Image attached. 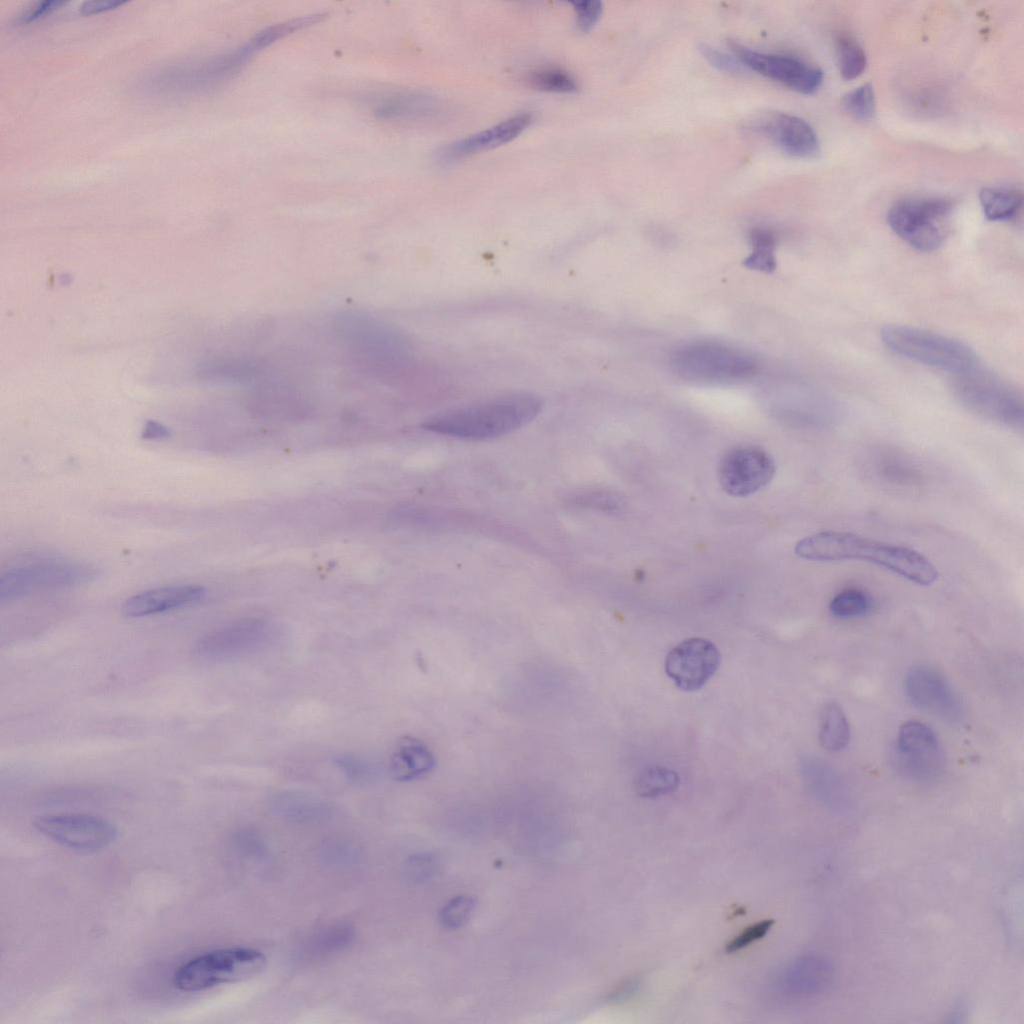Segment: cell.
Instances as JSON below:
<instances>
[{
    "label": "cell",
    "mask_w": 1024,
    "mask_h": 1024,
    "mask_svg": "<svg viewBox=\"0 0 1024 1024\" xmlns=\"http://www.w3.org/2000/svg\"><path fill=\"white\" fill-rule=\"evenodd\" d=\"M576 16L577 28L582 32L589 31L600 19L603 6L598 0L571 2Z\"/></svg>",
    "instance_id": "obj_36"
},
{
    "label": "cell",
    "mask_w": 1024,
    "mask_h": 1024,
    "mask_svg": "<svg viewBox=\"0 0 1024 1024\" xmlns=\"http://www.w3.org/2000/svg\"><path fill=\"white\" fill-rule=\"evenodd\" d=\"M720 661V651L713 642L693 637L669 651L665 659V671L679 689L696 691L712 678Z\"/></svg>",
    "instance_id": "obj_15"
},
{
    "label": "cell",
    "mask_w": 1024,
    "mask_h": 1024,
    "mask_svg": "<svg viewBox=\"0 0 1024 1024\" xmlns=\"http://www.w3.org/2000/svg\"><path fill=\"white\" fill-rule=\"evenodd\" d=\"M353 937L352 929L348 926L334 927L316 938L312 943L313 953H326L341 949L347 945Z\"/></svg>",
    "instance_id": "obj_33"
},
{
    "label": "cell",
    "mask_w": 1024,
    "mask_h": 1024,
    "mask_svg": "<svg viewBox=\"0 0 1024 1024\" xmlns=\"http://www.w3.org/2000/svg\"><path fill=\"white\" fill-rule=\"evenodd\" d=\"M276 814L290 820H310L325 814L327 804L319 797L301 791H282L271 801Z\"/></svg>",
    "instance_id": "obj_23"
},
{
    "label": "cell",
    "mask_w": 1024,
    "mask_h": 1024,
    "mask_svg": "<svg viewBox=\"0 0 1024 1024\" xmlns=\"http://www.w3.org/2000/svg\"><path fill=\"white\" fill-rule=\"evenodd\" d=\"M979 201L988 220L1007 221L1021 209L1023 196L1016 189L985 187L979 193Z\"/></svg>",
    "instance_id": "obj_25"
},
{
    "label": "cell",
    "mask_w": 1024,
    "mask_h": 1024,
    "mask_svg": "<svg viewBox=\"0 0 1024 1024\" xmlns=\"http://www.w3.org/2000/svg\"><path fill=\"white\" fill-rule=\"evenodd\" d=\"M99 574V568L86 561L57 557L26 561L2 572L0 599L11 601L39 591L83 585Z\"/></svg>",
    "instance_id": "obj_6"
},
{
    "label": "cell",
    "mask_w": 1024,
    "mask_h": 1024,
    "mask_svg": "<svg viewBox=\"0 0 1024 1024\" xmlns=\"http://www.w3.org/2000/svg\"><path fill=\"white\" fill-rule=\"evenodd\" d=\"M775 471V463L766 451L755 446H742L725 453L719 462L717 476L726 493L745 497L765 487Z\"/></svg>",
    "instance_id": "obj_14"
},
{
    "label": "cell",
    "mask_w": 1024,
    "mask_h": 1024,
    "mask_svg": "<svg viewBox=\"0 0 1024 1024\" xmlns=\"http://www.w3.org/2000/svg\"><path fill=\"white\" fill-rule=\"evenodd\" d=\"M206 589L196 584L166 585L143 590L128 597L121 606L127 618H141L194 605L204 599Z\"/></svg>",
    "instance_id": "obj_20"
},
{
    "label": "cell",
    "mask_w": 1024,
    "mask_h": 1024,
    "mask_svg": "<svg viewBox=\"0 0 1024 1024\" xmlns=\"http://www.w3.org/2000/svg\"><path fill=\"white\" fill-rule=\"evenodd\" d=\"M819 741L828 751H840L850 741L848 720L839 705L826 703L819 717Z\"/></svg>",
    "instance_id": "obj_24"
},
{
    "label": "cell",
    "mask_w": 1024,
    "mask_h": 1024,
    "mask_svg": "<svg viewBox=\"0 0 1024 1024\" xmlns=\"http://www.w3.org/2000/svg\"><path fill=\"white\" fill-rule=\"evenodd\" d=\"M670 366L678 377L700 383L741 381L757 372L750 355L715 342H694L677 348Z\"/></svg>",
    "instance_id": "obj_7"
},
{
    "label": "cell",
    "mask_w": 1024,
    "mask_h": 1024,
    "mask_svg": "<svg viewBox=\"0 0 1024 1024\" xmlns=\"http://www.w3.org/2000/svg\"><path fill=\"white\" fill-rule=\"evenodd\" d=\"M952 203L938 197H912L896 201L888 210L893 232L922 252L938 249L945 238Z\"/></svg>",
    "instance_id": "obj_9"
},
{
    "label": "cell",
    "mask_w": 1024,
    "mask_h": 1024,
    "mask_svg": "<svg viewBox=\"0 0 1024 1024\" xmlns=\"http://www.w3.org/2000/svg\"><path fill=\"white\" fill-rule=\"evenodd\" d=\"M895 764L899 773L910 780L936 779L943 771L945 756L935 732L922 722H905L897 736Z\"/></svg>",
    "instance_id": "obj_11"
},
{
    "label": "cell",
    "mask_w": 1024,
    "mask_h": 1024,
    "mask_svg": "<svg viewBox=\"0 0 1024 1024\" xmlns=\"http://www.w3.org/2000/svg\"><path fill=\"white\" fill-rule=\"evenodd\" d=\"M680 782L676 771L654 766L642 771L635 780L636 793L645 798H655L677 789Z\"/></svg>",
    "instance_id": "obj_26"
},
{
    "label": "cell",
    "mask_w": 1024,
    "mask_h": 1024,
    "mask_svg": "<svg viewBox=\"0 0 1024 1024\" xmlns=\"http://www.w3.org/2000/svg\"><path fill=\"white\" fill-rule=\"evenodd\" d=\"M638 978H629L619 983L608 995L607 999L613 1003H619L631 998L639 989Z\"/></svg>",
    "instance_id": "obj_39"
},
{
    "label": "cell",
    "mask_w": 1024,
    "mask_h": 1024,
    "mask_svg": "<svg viewBox=\"0 0 1024 1024\" xmlns=\"http://www.w3.org/2000/svg\"><path fill=\"white\" fill-rule=\"evenodd\" d=\"M279 637L275 623L262 618L242 619L202 637L195 646L197 655L209 661L245 657L273 645Z\"/></svg>",
    "instance_id": "obj_10"
},
{
    "label": "cell",
    "mask_w": 1024,
    "mask_h": 1024,
    "mask_svg": "<svg viewBox=\"0 0 1024 1024\" xmlns=\"http://www.w3.org/2000/svg\"><path fill=\"white\" fill-rule=\"evenodd\" d=\"M795 553L811 561H867L921 586L932 585L939 577L935 565L919 551L847 531L809 535L796 544Z\"/></svg>",
    "instance_id": "obj_1"
},
{
    "label": "cell",
    "mask_w": 1024,
    "mask_h": 1024,
    "mask_svg": "<svg viewBox=\"0 0 1024 1024\" xmlns=\"http://www.w3.org/2000/svg\"><path fill=\"white\" fill-rule=\"evenodd\" d=\"M373 115L383 121L408 122L425 119L435 113L437 102L429 94L415 90L384 92L370 104Z\"/></svg>",
    "instance_id": "obj_21"
},
{
    "label": "cell",
    "mask_w": 1024,
    "mask_h": 1024,
    "mask_svg": "<svg viewBox=\"0 0 1024 1024\" xmlns=\"http://www.w3.org/2000/svg\"><path fill=\"white\" fill-rule=\"evenodd\" d=\"M957 376L954 393L966 409L991 422L1022 430L1023 401L1014 388L977 366Z\"/></svg>",
    "instance_id": "obj_8"
},
{
    "label": "cell",
    "mask_w": 1024,
    "mask_h": 1024,
    "mask_svg": "<svg viewBox=\"0 0 1024 1024\" xmlns=\"http://www.w3.org/2000/svg\"><path fill=\"white\" fill-rule=\"evenodd\" d=\"M532 122L530 113H521L494 126L453 141L439 148L435 160L441 165L458 162L482 151L506 144L518 137Z\"/></svg>",
    "instance_id": "obj_19"
},
{
    "label": "cell",
    "mask_w": 1024,
    "mask_h": 1024,
    "mask_svg": "<svg viewBox=\"0 0 1024 1024\" xmlns=\"http://www.w3.org/2000/svg\"><path fill=\"white\" fill-rule=\"evenodd\" d=\"M833 962L823 955L797 958L776 983L777 993L789 1002H809L822 997L834 982Z\"/></svg>",
    "instance_id": "obj_17"
},
{
    "label": "cell",
    "mask_w": 1024,
    "mask_h": 1024,
    "mask_svg": "<svg viewBox=\"0 0 1024 1024\" xmlns=\"http://www.w3.org/2000/svg\"><path fill=\"white\" fill-rule=\"evenodd\" d=\"M261 51V46L251 36L229 51L163 67L144 79L141 90L157 98L207 93L233 79Z\"/></svg>",
    "instance_id": "obj_3"
},
{
    "label": "cell",
    "mask_w": 1024,
    "mask_h": 1024,
    "mask_svg": "<svg viewBox=\"0 0 1024 1024\" xmlns=\"http://www.w3.org/2000/svg\"><path fill=\"white\" fill-rule=\"evenodd\" d=\"M872 605L870 595L858 588H847L833 596L829 603L830 613L839 619H851L865 615Z\"/></svg>",
    "instance_id": "obj_30"
},
{
    "label": "cell",
    "mask_w": 1024,
    "mask_h": 1024,
    "mask_svg": "<svg viewBox=\"0 0 1024 1024\" xmlns=\"http://www.w3.org/2000/svg\"><path fill=\"white\" fill-rule=\"evenodd\" d=\"M475 905L476 901L470 895L456 896L441 909L439 920L447 929H456L468 920Z\"/></svg>",
    "instance_id": "obj_32"
},
{
    "label": "cell",
    "mask_w": 1024,
    "mask_h": 1024,
    "mask_svg": "<svg viewBox=\"0 0 1024 1024\" xmlns=\"http://www.w3.org/2000/svg\"><path fill=\"white\" fill-rule=\"evenodd\" d=\"M881 339L895 354L956 375L977 366V357L968 345L942 334L887 325L881 330Z\"/></svg>",
    "instance_id": "obj_5"
},
{
    "label": "cell",
    "mask_w": 1024,
    "mask_h": 1024,
    "mask_svg": "<svg viewBox=\"0 0 1024 1024\" xmlns=\"http://www.w3.org/2000/svg\"><path fill=\"white\" fill-rule=\"evenodd\" d=\"M749 129L765 136L792 157L814 158L820 151L819 139L812 126L792 114L766 113L752 120Z\"/></svg>",
    "instance_id": "obj_18"
},
{
    "label": "cell",
    "mask_w": 1024,
    "mask_h": 1024,
    "mask_svg": "<svg viewBox=\"0 0 1024 1024\" xmlns=\"http://www.w3.org/2000/svg\"><path fill=\"white\" fill-rule=\"evenodd\" d=\"M573 502L577 505L600 507V508H611L615 506V502L610 500L606 495H599L594 493L579 494L574 497Z\"/></svg>",
    "instance_id": "obj_41"
},
{
    "label": "cell",
    "mask_w": 1024,
    "mask_h": 1024,
    "mask_svg": "<svg viewBox=\"0 0 1024 1024\" xmlns=\"http://www.w3.org/2000/svg\"><path fill=\"white\" fill-rule=\"evenodd\" d=\"M737 59L757 73L801 94H812L822 84L823 71L800 58L760 52L730 39Z\"/></svg>",
    "instance_id": "obj_13"
},
{
    "label": "cell",
    "mask_w": 1024,
    "mask_h": 1024,
    "mask_svg": "<svg viewBox=\"0 0 1024 1024\" xmlns=\"http://www.w3.org/2000/svg\"><path fill=\"white\" fill-rule=\"evenodd\" d=\"M698 50L708 63L719 70L732 73L742 69L743 64H741L737 57L724 53L708 44L700 43Z\"/></svg>",
    "instance_id": "obj_37"
},
{
    "label": "cell",
    "mask_w": 1024,
    "mask_h": 1024,
    "mask_svg": "<svg viewBox=\"0 0 1024 1024\" xmlns=\"http://www.w3.org/2000/svg\"><path fill=\"white\" fill-rule=\"evenodd\" d=\"M842 107L856 120H870L875 113V94L872 85L866 83L848 92L842 98Z\"/></svg>",
    "instance_id": "obj_31"
},
{
    "label": "cell",
    "mask_w": 1024,
    "mask_h": 1024,
    "mask_svg": "<svg viewBox=\"0 0 1024 1024\" xmlns=\"http://www.w3.org/2000/svg\"><path fill=\"white\" fill-rule=\"evenodd\" d=\"M65 2L56 0H44L36 2L24 10L17 18L18 25H30L38 22L52 13L59 10Z\"/></svg>",
    "instance_id": "obj_38"
},
{
    "label": "cell",
    "mask_w": 1024,
    "mask_h": 1024,
    "mask_svg": "<svg viewBox=\"0 0 1024 1024\" xmlns=\"http://www.w3.org/2000/svg\"><path fill=\"white\" fill-rule=\"evenodd\" d=\"M909 700L918 708L949 721L959 722L963 717L960 700L948 681L938 671L927 666L910 668L904 678Z\"/></svg>",
    "instance_id": "obj_16"
},
{
    "label": "cell",
    "mask_w": 1024,
    "mask_h": 1024,
    "mask_svg": "<svg viewBox=\"0 0 1024 1024\" xmlns=\"http://www.w3.org/2000/svg\"><path fill=\"white\" fill-rule=\"evenodd\" d=\"M525 80L534 89L553 93H572L578 88L574 76L557 66H540L530 70Z\"/></svg>",
    "instance_id": "obj_27"
},
{
    "label": "cell",
    "mask_w": 1024,
    "mask_h": 1024,
    "mask_svg": "<svg viewBox=\"0 0 1024 1024\" xmlns=\"http://www.w3.org/2000/svg\"><path fill=\"white\" fill-rule=\"evenodd\" d=\"M773 923L774 921L772 919H766L746 927L735 938L727 943L725 948L726 951L728 953H733L751 945L753 942L764 937L771 929Z\"/></svg>",
    "instance_id": "obj_35"
},
{
    "label": "cell",
    "mask_w": 1024,
    "mask_h": 1024,
    "mask_svg": "<svg viewBox=\"0 0 1024 1024\" xmlns=\"http://www.w3.org/2000/svg\"><path fill=\"white\" fill-rule=\"evenodd\" d=\"M170 434L171 432L164 425L155 421H149L144 426L141 437L147 440H155L168 438Z\"/></svg>",
    "instance_id": "obj_42"
},
{
    "label": "cell",
    "mask_w": 1024,
    "mask_h": 1024,
    "mask_svg": "<svg viewBox=\"0 0 1024 1024\" xmlns=\"http://www.w3.org/2000/svg\"><path fill=\"white\" fill-rule=\"evenodd\" d=\"M334 761L345 777L354 782H364L374 773L368 762L354 755L340 754Z\"/></svg>",
    "instance_id": "obj_34"
},
{
    "label": "cell",
    "mask_w": 1024,
    "mask_h": 1024,
    "mask_svg": "<svg viewBox=\"0 0 1024 1024\" xmlns=\"http://www.w3.org/2000/svg\"><path fill=\"white\" fill-rule=\"evenodd\" d=\"M836 56L840 74L846 80L859 77L866 69L867 57L864 50L848 35L836 39Z\"/></svg>",
    "instance_id": "obj_29"
},
{
    "label": "cell",
    "mask_w": 1024,
    "mask_h": 1024,
    "mask_svg": "<svg viewBox=\"0 0 1024 1024\" xmlns=\"http://www.w3.org/2000/svg\"><path fill=\"white\" fill-rule=\"evenodd\" d=\"M265 965V955L253 948L216 949L183 962L174 971L172 983L179 991L197 992L246 980L258 974Z\"/></svg>",
    "instance_id": "obj_4"
},
{
    "label": "cell",
    "mask_w": 1024,
    "mask_h": 1024,
    "mask_svg": "<svg viewBox=\"0 0 1024 1024\" xmlns=\"http://www.w3.org/2000/svg\"><path fill=\"white\" fill-rule=\"evenodd\" d=\"M434 763L432 752L423 742L405 736L396 744L390 760V771L396 780L411 781L429 773Z\"/></svg>",
    "instance_id": "obj_22"
},
{
    "label": "cell",
    "mask_w": 1024,
    "mask_h": 1024,
    "mask_svg": "<svg viewBox=\"0 0 1024 1024\" xmlns=\"http://www.w3.org/2000/svg\"><path fill=\"white\" fill-rule=\"evenodd\" d=\"M543 401L529 392H513L437 414L423 423L429 431L469 440L496 438L531 422Z\"/></svg>",
    "instance_id": "obj_2"
},
{
    "label": "cell",
    "mask_w": 1024,
    "mask_h": 1024,
    "mask_svg": "<svg viewBox=\"0 0 1024 1024\" xmlns=\"http://www.w3.org/2000/svg\"><path fill=\"white\" fill-rule=\"evenodd\" d=\"M34 827L46 837L70 849L93 852L108 847L118 831L109 820L85 813H61L37 817Z\"/></svg>",
    "instance_id": "obj_12"
},
{
    "label": "cell",
    "mask_w": 1024,
    "mask_h": 1024,
    "mask_svg": "<svg viewBox=\"0 0 1024 1024\" xmlns=\"http://www.w3.org/2000/svg\"><path fill=\"white\" fill-rule=\"evenodd\" d=\"M752 252L746 258L745 265L762 272H772L776 266L774 249L776 236L770 229L755 227L750 233Z\"/></svg>",
    "instance_id": "obj_28"
},
{
    "label": "cell",
    "mask_w": 1024,
    "mask_h": 1024,
    "mask_svg": "<svg viewBox=\"0 0 1024 1024\" xmlns=\"http://www.w3.org/2000/svg\"><path fill=\"white\" fill-rule=\"evenodd\" d=\"M124 4H126L125 1H87L81 5V7L79 8V12L83 16L99 15L112 10H116Z\"/></svg>",
    "instance_id": "obj_40"
}]
</instances>
